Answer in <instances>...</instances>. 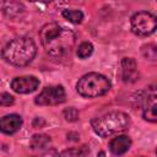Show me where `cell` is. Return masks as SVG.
Here are the masks:
<instances>
[{
  "instance_id": "10",
  "label": "cell",
  "mask_w": 157,
  "mask_h": 157,
  "mask_svg": "<svg viewBox=\"0 0 157 157\" xmlns=\"http://www.w3.org/2000/svg\"><path fill=\"white\" fill-rule=\"evenodd\" d=\"M130 145H131L130 137L126 136V135H120V136L114 137V139L110 141V144H109V150H110V152H112L113 155L120 156V155L125 153V152L129 150Z\"/></svg>"
},
{
  "instance_id": "6",
  "label": "cell",
  "mask_w": 157,
  "mask_h": 157,
  "mask_svg": "<svg viewBox=\"0 0 157 157\" xmlns=\"http://www.w3.org/2000/svg\"><path fill=\"white\" fill-rule=\"evenodd\" d=\"M66 94L63 86H48L34 98L38 105H56L65 102Z\"/></svg>"
},
{
  "instance_id": "16",
  "label": "cell",
  "mask_w": 157,
  "mask_h": 157,
  "mask_svg": "<svg viewBox=\"0 0 157 157\" xmlns=\"http://www.w3.org/2000/svg\"><path fill=\"white\" fill-rule=\"evenodd\" d=\"M92 52H93V45L90 42H83L78 45L76 54L80 59H86L92 54Z\"/></svg>"
},
{
  "instance_id": "22",
  "label": "cell",
  "mask_w": 157,
  "mask_h": 157,
  "mask_svg": "<svg viewBox=\"0 0 157 157\" xmlns=\"http://www.w3.org/2000/svg\"><path fill=\"white\" fill-rule=\"evenodd\" d=\"M97 157H105V153H104L103 151H101V152L98 153V156H97Z\"/></svg>"
},
{
  "instance_id": "18",
  "label": "cell",
  "mask_w": 157,
  "mask_h": 157,
  "mask_svg": "<svg viewBox=\"0 0 157 157\" xmlns=\"http://www.w3.org/2000/svg\"><path fill=\"white\" fill-rule=\"evenodd\" d=\"M142 117H144V119L147 120V121L157 123V104L146 108V109L144 110V113H142Z\"/></svg>"
},
{
  "instance_id": "2",
  "label": "cell",
  "mask_w": 157,
  "mask_h": 157,
  "mask_svg": "<svg viewBox=\"0 0 157 157\" xmlns=\"http://www.w3.org/2000/svg\"><path fill=\"white\" fill-rule=\"evenodd\" d=\"M37 47L33 39L28 37H16L11 39L2 49V58L11 65L26 66L36 56Z\"/></svg>"
},
{
  "instance_id": "8",
  "label": "cell",
  "mask_w": 157,
  "mask_h": 157,
  "mask_svg": "<svg viewBox=\"0 0 157 157\" xmlns=\"http://www.w3.org/2000/svg\"><path fill=\"white\" fill-rule=\"evenodd\" d=\"M121 76L124 82H135L139 80L137 64L132 58H124L121 60Z\"/></svg>"
},
{
  "instance_id": "3",
  "label": "cell",
  "mask_w": 157,
  "mask_h": 157,
  "mask_svg": "<svg viewBox=\"0 0 157 157\" xmlns=\"http://www.w3.org/2000/svg\"><path fill=\"white\" fill-rule=\"evenodd\" d=\"M91 125L97 135L101 137H107L126 130L130 125V118L124 112L114 110L93 119Z\"/></svg>"
},
{
  "instance_id": "19",
  "label": "cell",
  "mask_w": 157,
  "mask_h": 157,
  "mask_svg": "<svg viewBox=\"0 0 157 157\" xmlns=\"http://www.w3.org/2000/svg\"><path fill=\"white\" fill-rule=\"evenodd\" d=\"M64 118L67 120V121H76L77 118H78V112L76 108L74 107H70V108H66L64 110Z\"/></svg>"
},
{
  "instance_id": "7",
  "label": "cell",
  "mask_w": 157,
  "mask_h": 157,
  "mask_svg": "<svg viewBox=\"0 0 157 157\" xmlns=\"http://www.w3.org/2000/svg\"><path fill=\"white\" fill-rule=\"evenodd\" d=\"M39 80L34 76H21L15 77L11 81V88L17 93H31L37 90Z\"/></svg>"
},
{
  "instance_id": "12",
  "label": "cell",
  "mask_w": 157,
  "mask_h": 157,
  "mask_svg": "<svg viewBox=\"0 0 157 157\" xmlns=\"http://www.w3.org/2000/svg\"><path fill=\"white\" fill-rule=\"evenodd\" d=\"M1 9L2 12L9 17H16L25 11V6L16 1H4L1 2Z\"/></svg>"
},
{
  "instance_id": "11",
  "label": "cell",
  "mask_w": 157,
  "mask_h": 157,
  "mask_svg": "<svg viewBox=\"0 0 157 157\" xmlns=\"http://www.w3.org/2000/svg\"><path fill=\"white\" fill-rule=\"evenodd\" d=\"M157 97V85H151L148 87H145L142 91H139L134 97L132 101L137 105H145L148 104L151 101H153Z\"/></svg>"
},
{
  "instance_id": "21",
  "label": "cell",
  "mask_w": 157,
  "mask_h": 157,
  "mask_svg": "<svg viewBox=\"0 0 157 157\" xmlns=\"http://www.w3.org/2000/svg\"><path fill=\"white\" fill-rule=\"evenodd\" d=\"M34 157H59V155H58V152L55 151V150H49V151H45L44 153H42V155H39V156H34Z\"/></svg>"
},
{
  "instance_id": "9",
  "label": "cell",
  "mask_w": 157,
  "mask_h": 157,
  "mask_svg": "<svg viewBox=\"0 0 157 157\" xmlns=\"http://www.w3.org/2000/svg\"><path fill=\"white\" fill-rule=\"evenodd\" d=\"M22 125V118L17 114L5 115L0 120V129L4 134H13L16 132Z\"/></svg>"
},
{
  "instance_id": "5",
  "label": "cell",
  "mask_w": 157,
  "mask_h": 157,
  "mask_svg": "<svg viewBox=\"0 0 157 157\" xmlns=\"http://www.w3.org/2000/svg\"><path fill=\"white\" fill-rule=\"evenodd\" d=\"M131 29L137 36H150L157 29V17L147 11H140L131 17Z\"/></svg>"
},
{
  "instance_id": "1",
  "label": "cell",
  "mask_w": 157,
  "mask_h": 157,
  "mask_svg": "<svg viewBox=\"0 0 157 157\" xmlns=\"http://www.w3.org/2000/svg\"><path fill=\"white\" fill-rule=\"evenodd\" d=\"M39 39L45 53L53 59H66L76 42L71 29L60 27L58 23H47L39 31Z\"/></svg>"
},
{
  "instance_id": "13",
  "label": "cell",
  "mask_w": 157,
  "mask_h": 157,
  "mask_svg": "<svg viewBox=\"0 0 157 157\" xmlns=\"http://www.w3.org/2000/svg\"><path fill=\"white\" fill-rule=\"evenodd\" d=\"M90 152V148L87 145H82L80 147H74V148H69L63 151L59 157H87Z\"/></svg>"
},
{
  "instance_id": "17",
  "label": "cell",
  "mask_w": 157,
  "mask_h": 157,
  "mask_svg": "<svg viewBox=\"0 0 157 157\" xmlns=\"http://www.w3.org/2000/svg\"><path fill=\"white\" fill-rule=\"evenodd\" d=\"M141 53L145 59L148 60H157V45L155 44H146L141 48Z\"/></svg>"
},
{
  "instance_id": "4",
  "label": "cell",
  "mask_w": 157,
  "mask_h": 157,
  "mask_svg": "<svg viewBox=\"0 0 157 157\" xmlns=\"http://www.w3.org/2000/svg\"><path fill=\"white\" fill-rule=\"evenodd\" d=\"M110 81L97 72H90L83 75L76 83V91L82 97L94 98L105 94L110 90Z\"/></svg>"
},
{
  "instance_id": "14",
  "label": "cell",
  "mask_w": 157,
  "mask_h": 157,
  "mask_svg": "<svg viewBox=\"0 0 157 157\" xmlns=\"http://www.w3.org/2000/svg\"><path fill=\"white\" fill-rule=\"evenodd\" d=\"M50 142V137L45 134H37L32 137L31 142H29V146L33 148V150H38V148H44Z\"/></svg>"
},
{
  "instance_id": "15",
  "label": "cell",
  "mask_w": 157,
  "mask_h": 157,
  "mask_svg": "<svg viewBox=\"0 0 157 157\" xmlns=\"http://www.w3.org/2000/svg\"><path fill=\"white\" fill-rule=\"evenodd\" d=\"M63 16L66 20H69L70 22L76 23V25L81 23L82 20H83V13L80 10H64L63 11Z\"/></svg>"
},
{
  "instance_id": "20",
  "label": "cell",
  "mask_w": 157,
  "mask_h": 157,
  "mask_svg": "<svg viewBox=\"0 0 157 157\" xmlns=\"http://www.w3.org/2000/svg\"><path fill=\"white\" fill-rule=\"evenodd\" d=\"M13 97L10 94V93H6V92H4V93H1V97H0V104L2 105V107H6V105H11L12 103H13Z\"/></svg>"
}]
</instances>
